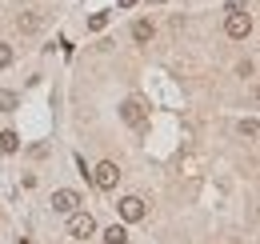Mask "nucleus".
Returning a JSON list of instances; mask_svg holds the SVG:
<instances>
[{
    "label": "nucleus",
    "mask_w": 260,
    "mask_h": 244,
    "mask_svg": "<svg viewBox=\"0 0 260 244\" xmlns=\"http://www.w3.org/2000/svg\"><path fill=\"white\" fill-rule=\"evenodd\" d=\"M152 36H156L152 20H136V24H132V40H136V44H148Z\"/></svg>",
    "instance_id": "7"
},
{
    "label": "nucleus",
    "mask_w": 260,
    "mask_h": 244,
    "mask_svg": "<svg viewBox=\"0 0 260 244\" xmlns=\"http://www.w3.org/2000/svg\"><path fill=\"white\" fill-rule=\"evenodd\" d=\"M88 28L104 32V28H108V12H92V16H88Z\"/></svg>",
    "instance_id": "10"
},
{
    "label": "nucleus",
    "mask_w": 260,
    "mask_h": 244,
    "mask_svg": "<svg viewBox=\"0 0 260 244\" xmlns=\"http://www.w3.org/2000/svg\"><path fill=\"white\" fill-rule=\"evenodd\" d=\"M16 28H20V32H36V28H40V12H20Z\"/></svg>",
    "instance_id": "8"
},
{
    "label": "nucleus",
    "mask_w": 260,
    "mask_h": 244,
    "mask_svg": "<svg viewBox=\"0 0 260 244\" xmlns=\"http://www.w3.org/2000/svg\"><path fill=\"white\" fill-rule=\"evenodd\" d=\"M104 240H108V244H124V240H128V232H124L120 224H112V228L104 232Z\"/></svg>",
    "instance_id": "9"
},
{
    "label": "nucleus",
    "mask_w": 260,
    "mask_h": 244,
    "mask_svg": "<svg viewBox=\"0 0 260 244\" xmlns=\"http://www.w3.org/2000/svg\"><path fill=\"white\" fill-rule=\"evenodd\" d=\"M8 64H12V44L0 40V68H8Z\"/></svg>",
    "instance_id": "13"
},
{
    "label": "nucleus",
    "mask_w": 260,
    "mask_h": 244,
    "mask_svg": "<svg viewBox=\"0 0 260 244\" xmlns=\"http://www.w3.org/2000/svg\"><path fill=\"white\" fill-rule=\"evenodd\" d=\"M120 216H124L128 224H136V220L148 216V204H144L140 196H124V200H120Z\"/></svg>",
    "instance_id": "5"
},
{
    "label": "nucleus",
    "mask_w": 260,
    "mask_h": 244,
    "mask_svg": "<svg viewBox=\"0 0 260 244\" xmlns=\"http://www.w3.org/2000/svg\"><path fill=\"white\" fill-rule=\"evenodd\" d=\"M0 148H4V152H16V148H20V136H16V132H4V136H0Z\"/></svg>",
    "instance_id": "11"
},
{
    "label": "nucleus",
    "mask_w": 260,
    "mask_h": 244,
    "mask_svg": "<svg viewBox=\"0 0 260 244\" xmlns=\"http://www.w3.org/2000/svg\"><path fill=\"white\" fill-rule=\"evenodd\" d=\"M92 232H96V220H92L88 212H80V208H76V212L68 216V236L84 240V236H92Z\"/></svg>",
    "instance_id": "2"
},
{
    "label": "nucleus",
    "mask_w": 260,
    "mask_h": 244,
    "mask_svg": "<svg viewBox=\"0 0 260 244\" xmlns=\"http://www.w3.org/2000/svg\"><path fill=\"white\" fill-rule=\"evenodd\" d=\"M224 32L232 36V40H244V36L252 32V16H248V12H228V20H224Z\"/></svg>",
    "instance_id": "3"
},
{
    "label": "nucleus",
    "mask_w": 260,
    "mask_h": 244,
    "mask_svg": "<svg viewBox=\"0 0 260 244\" xmlns=\"http://www.w3.org/2000/svg\"><path fill=\"white\" fill-rule=\"evenodd\" d=\"M80 208V196L72 192V188H60V192H52V212H60V216H72Z\"/></svg>",
    "instance_id": "4"
},
{
    "label": "nucleus",
    "mask_w": 260,
    "mask_h": 244,
    "mask_svg": "<svg viewBox=\"0 0 260 244\" xmlns=\"http://www.w3.org/2000/svg\"><path fill=\"white\" fill-rule=\"evenodd\" d=\"M256 100H260V84H256Z\"/></svg>",
    "instance_id": "15"
},
{
    "label": "nucleus",
    "mask_w": 260,
    "mask_h": 244,
    "mask_svg": "<svg viewBox=\"0 0 260 244\" xmlns=\"http://www.w3.org/2000/svg\"><path fill=\"white\" fill-rule=\"evenodd\" d=\"M92 184H96L100 192H112V188L120 184V168H116L112 160H100L96 168H92Z\"/></svg>",
    "instance_id": "1"
},
{
    "label": "nucleus",
    "mask_w": 260,
    "mask_h": 244,
    "mask_svg": "<svg viewBox=\"0 0 260 244\" xmlns=\"http://www.w3.org/2000/svg\"><path fill=\"white\" fill-rule=\"evenodd\" d=\"M132 4H136V0H120V8H132Z\"/></svg>",
    "instance_id": "14"
},
{
    "label": "nucleus",
    "mask_w": 260,
    "mask_h": 244,
    "mask_svg": "<svg viewBox=\"0 0 260 244\" xmlns=\"http://www.w3.org/2000/svg\"><path fill=\"white\" fill-rule=\"evenodd\" d=\"M240 136H248V140L260 136V120H240Z\"/></svg>",
    "instance_id": "12"
},
{
    "label": "nucleus",
    "mask_w": 260,
    "mask_h": 244,
    "mask_svg": "<svg viewBox=\"0 0 260 244\" xmlns=\"http://www.w3.org/2000/svg\"><path fill=\"white\" fill-rule=\"evenodd\" d=\"M120 116H124V124L140 128V124H144V104H140V100H124V104H120Z\"/></svg>",
    "instance_id": "6"
}]
</instances>
